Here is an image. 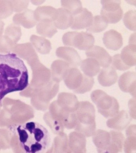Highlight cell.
<instances>
[{"mask_svg":"<svg viewBox=\"0 0 136 153\" xmlns=\"http://www.w3.org/2000/svg\"><path fill=\"white\" fill-rule=\"evenodd\" d=\"M123 22L129 30H136V11L130 10L124 14Z\"/></svg>","mask_w":136,"mask_h":153,"instance_id":"cell-22","label":"cell"},{"mask_svg":"<svg viewBox=\"0 0 136 153\" xmlns=\"http://www.w3.org/2000/svg\"><path fill=\"white\" fill-rule=\"evenodd\" d=\"M111 144L108 153H119L122 151L125 137L119 131H111Z\"/></svg>","mask_w":136,"mask_h":153,"instance_id":"cell-17","label":"cell"},{"mask_svg":"<svg viewBox=\"0 0 136 153\" xmlns=\"http://www.w3.org/2000/svg\"><path fill=\"white\" fill-rule=\"evenodd\" d=\"M20 146L27 153H41L47 151L51 142L49 132L44 126L30 121L16 127Z\"/></svg>","mask_w":136,"mask_h":153,"instance_id":"cell-2","label":"cell"},{"mask_svg":"<svg viewBox=\"0 0 136 153\" xmlns=\"http://www.w3.org/2000/svg\"><path fill=\"white\" fill-rule=\"evenodd\" d=\"M57 55L59 57L65 59L74 66L80 65L81 59L77 51L73 48L60 47L57 51Z\"/></svg>","mask_w":136,"mask_h":153,"instance_id":"cell-14","label":"cell"},{"mask_svg":"<svg viewBox=\"0 0 136 153\" xmlns=\"http://www.w3.org/2000/svg\"><path fill=\"white\" fill-rule=\"evenodd\" d=\"M103 40L106 48L114 51H117L121 48L123 43L122 36L114 29L105 33Z\"/></svg>","mask_w":136,"mask_h":153,"instance_id":"cell-11","label":"cell"},{"mask_svg":"<svg viewBox=\"0 0 136 153\" xmlns=\"http://www.w3.org/2000/svg\"><path fill=\"white\" fill-rule=\"evenodd\" d=\"M80 68L83 74L90 77L97 75L100 71V65L97 60L88 58L81 62Z\"/></svg>","mask_w":136,"mask_h":153,"instance_id":"cell-15","label":"cell"},{"mask_svg":"<svg viewBox=\"0 0 136 153\" xmlns=\"http://www.w3.org/2000/svg\"><path fill=\"white\" fill-rule=\"evenodd\" d=\"M91 97L98 112L106 119L112 117L119 112V105L117 100L104 91L95 90L91 94Z\"/></svg>","mask_w":136,"mask_h":153,"instance_id":"cell-4","label":"cell"},{"mask_svg":"<svg viewBox=\"0 0 136 153\" xmlns=\"http://www.w3.org/2000/svg\"><path fill=\"white\" fill-rule=\"evenodd\" d=\"M101 16L108 24H116L120 21L123 16V11L118 0H102Z\"/></svg>","mask_w":136,"mask_h":153,"instance_id":"cell-6","label":"cell"},{"mask_svg":"<svg viewBox=\"0 0 136 153\" xmlns=\"http://www.w3.org/2000/svg\"><path fill=\"white\" fill-rule=\"evenodd\" d=\"M118 85L121 91L125 93H129L135 98V72L128 71L123 73L119 77Z\"/></svg>","mask_w":136,"mask_h":153,"instance_id":"cell-9","label":"cell"},{"mask_svg":"<svg viewBox=\"0 0 136 153\" xmlns=\"http://www.w3.org/2000/svg\"><path fill=\"white\" fill-rule=\"evenodd\" d=\"M59 11V18L57 22L58 26L60 29H66L72 24L73 17L68 11L63 10H60Z\"/></svg>","mask_w":136,"mask_h":153,"instance_id":"cell-21","label":"cell"},{"mask_svg":"<svg viewBox=\"0 0 136 153\" xmlns=\"http://www.w3.org/2000/svg\"><path fill=\"white\" fill-rule=\"evenodd\" d=\"M93 18L91 12L86 8H83L80 12L73 17L71 28L75 30L86 29L92 24Z\"/></svg>","mask_w":136,"mask_h":153,"instance_id":"cell-12","label":"cell"},{"mask_svg":"<svg viewBox=\"0 0 136 153\" xmlns=\"http://www.w3.org/2000/svg\"><path fill=\"white\" fill-rule=\"evenodd\" d=\"M71 147L74 152H86V139L82 134L79 132H74L71 136Z\"/></svg>","mask_w":136,"mask_h":153,"instance_id":"cell-18","label":"cell"},{"mask_svg":"<svg viewBox=\"0 0 136 153\" xmlns=\"http://www.w3.org/2000/svg\"><path fill=\"white\" fill-rule=\"evenodd\" d=\"M92 136V141L99 153H108L111 144L110 132L103 130L95 131Z\"/></svg>","mask_w":136,"mask_h":153,"instance_id":"cell-10","label":"cell"},{"mask_svg":"<svg viewBox=\"0 0 136 153\" xmlns=\"http://www.w3.org/2000/svg\"><path fill=\"white\" fill-rule=\"evenodd\" d=\"M108 26V23L101 15H97L93 17L92 24L86 28L88 31L98 33L104 30Z\"/></svg>","mask_w":136,"mask_h":153,"instance_id":"cell-20","label":"cell"},{"mask_svg":"<svg viewBox=\"0 0 136 153\" xmlns=\"http://www.w3.org/2000/svg\"><path fill=\"white\" fill-rule=\"evenodd\" d=\"M136 47L135 43H130L123 48L120 54L123 63L130 68L136 65Z\"/></svg>","mask_w":136,"mask_h":153,"instance_id":"cell-16","label":"cell"},{"mask_svg":"<svg viewBox=\"0 0 136 153\" xmlns=\"http://www.w3.org/2000/svg\"><path fill=\"white\" fill-rule=\"evenodd\" d=\"M85 74L77 68L72 69L68 78L66 80L68 85L71 89L76 90L82 84Z\"/></svg>","mask_w":136,"mask_h":153,"instance_id":"cell-19","label":"cell"},{"mask_svg":"<svg viewBox=\"0 0 136 153\" xmlns=\"http://www.w3.org/2000/svg\"><path fill=\"white\" fill-rule=\"evenodd\" d=\"M116 70L112 66L103 68L97 77L100 84L105 87H110L115 84L118 79Z\"/></svg>","mask_w":136,"mask_h":153,"instance_id":"cell-13","label":"cell"},{"mask_svg":"<svg viewBox=\"0 0 136 153\" xmlns=\"http://www.w3.org/2000/svg\"><path fill=\"white\" fill-rule=\"evenodd\" d=\"M94 83V79L93 77L88 76L85 74L82 84L79 88L75 90V92L77 94H83L89 92L91 90Z\"/></svg>","mask_w":136,"mask_h":153,"instance_id":"cell-24","label":"cell"},{"mask_svg":"<svg viewBox=\"0 0 136 153\" xmlns=\"http://www.w3.org/2000/svg\"><path fill=\"white\" fill-rule=\"evenodd\" d=\"M127 136L124 140V152L126 153H133L136 152V135Z\"/></svg>","mask_w":136,"mask_h":153,"instance_id":"cell-25","label":"cell"},{"mask_svg":"<svg viewBox=\"0 0 136 153\" xmlns=\"http://www.w3.org/2000/svg\"><path fill=\"white\" fill-rule=\"evenodd\" d=\"M63 41L65 45L73 46L81 51H87L93 47L95 40L91 33L71 32L64 35Z\"/></svg>","mask_w":136,"mask_h":153,"instance_id":"cell-5","label":"cell"},{"mask_svg":"<svg viewBox=\"0 0 136 153\" xmlns=\"http://www.w3.org/2000/svg\"><path fill=\"white\" fill-rule=\"evenodd\" d=\"M128 107L129 110V115L131 117L136 119V101L135 98L129 100L128 103Z\"/></svg>","mask_w":136,"mask_h":153,"instance_id":"cell-27","label":"cell"},{"mask_svg":"<svg viewBox=\"0 0 136 153\" xmlns=\"http://www.w3.org/2000/svg\"><path fill=\"white\" fill-rule=\"evenodd\" d=\"M62 3L63 6L69 9L74 16L80 12L83 8L80 1H62Z\"/></svg>","mask_w":136,"mask_h":153,"instance_id":"cell-23","label":"cell"},{"mask_svg":"<svg viewBox=\"0 0 136 153\" xmlns=\"http://www.w3.org/2000/svg\"><path fill=\"white\" fill-rule=\"evenodd\" d=\"M85 54L88 57L97 60L103 68L108 67L111 63L112 57L106 50L99 46H93L86 51Z\"/></svg>","mask_w":136,"mask_h":153,"instance_id":"cell-7","label":"cell"},{"mask_svg":"<svg viewBox=\"0 0 136 153\" xmlns=\"http://www.w3.org/2000/svg\"><path fill=\"white\" fill-rule=\"evenodd\" d=\"M111 63L113 67L117 70L124 71L130 68L123 63L120 58V54H117L113 56Z\"/></svg>","mask_w":136,"mask_h":153,"instance_id":"cell-26","label":"cell"},{"mask_svg":"<svg viewBox=\"0 0 136 153\" xmlns=\"http://www.w3.org/2000/svg\"><path fill=\"white\" fill-rule=\"evenodd\" d=\"M29 78L27 68L17 55L0 54V106L7 94L26 89Z\"/></svg>","mask_w":136,"mask_h":153,"instance_id":"cell-1","label":"cell"},{"mask_svg":"<svg viewBox=\"0 0 136 153\" xmlns=\"http://www.w3.org/2000/svg\"><path fill=\"white\" fill-rule=\"evenodd\" d=\"M131 117L127 111L122 110L106 122L108 128L117 131L125 129L131 121Z\"/></svg>","mask_w":136,"mask_h":153,"instance_id":"cell-8","label":"cell"},{"mask_svg":"<svg viewBox=\"0 0 136 153\" xmlns=\"http://www.w3.org/2000/svg\"><path fill=\"white\" fill-rule=\"evenodd\" d=\"M76 115L77 131L86 137L93 135L96 129L95 109L93 105L88 101L79 102Z\"/></svg>","mask_w":136,"mask_h":153,"instance_id":"cell-3","label":"cell"}]
</instances>
